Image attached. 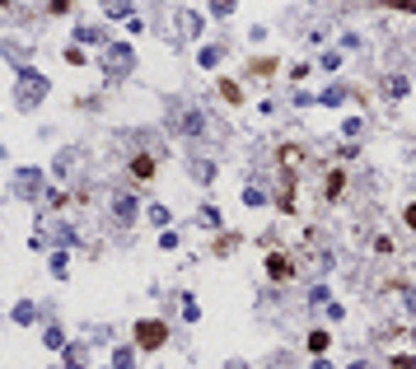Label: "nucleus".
Instances as JSON below:
<instances>
[{"mask_svg":"<svg viewBox=\"0 0 416 369\" xmlns=\"http://www.w3.org/2000/svg\"><path fill=\"white\" fill-rule=\"evenodd\" d=\"M267 271H271V280H285V276H290L295 267H290V258H281V253H276V258L267 262Z\"/></svg>","mask_w":416,"mask_h":369,"instance_id":"3","label":"nucleus"},{"mask_svg":"<svg viewBox=\"0 0 416 369\" xmlns=\"http://www.w3.org/2000/svg\"><path fill=\"white\" fill-rule=\"evenodd\" d=\"M407 224H412V229H416V206H407Z\"/></svg>","mask_w":416,"mask_h":369,"instance_id":"5","label":"nucleus"},{"mask_svg":"<svg viewBox=\"0 0 416 369\" xmlns=\"http://www.w3.org/2000/svg\"><path fill=\"white\" fill-rule=\"evenodd\" d=\"M164 336H169V332H164V323H136V341H141L146 351H159V346H164Z\"/></svg>","mask_w":416,"mask_h":369,"instance_id":"1","label":"nucleus"},{"mask_svg":"<svg viewBox=\"0 0 416 369\" xmlns=\"http://www.w3.org/2000/svg\"><path fill=\"white\" fill-rule=\"evenodd\" d=\"M341 187H346V173H332L327 178V197H341Z\"/></svg>","mask_w":416,"mask_h":369,"instance_id":"4","label":"nucleus"},{"mask_svg":"<svg viewBox=\"0 0 416 369\" xmlns=\"http://www.w3.org/2000/svg\"><path fill=\"white\" fill-rule=\"evenodd\" d=\"M131 178L136 182H150V178H155V155H136L131 159Z\"/></svg>","mask_w":416,"mask_h":369,"instance_id":"2","label":"nucleus"}]
</instances>
